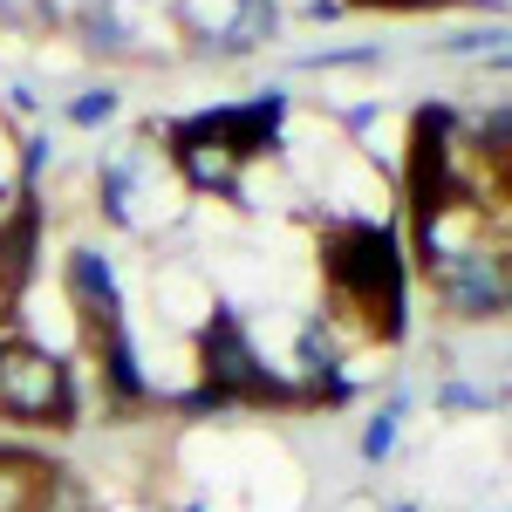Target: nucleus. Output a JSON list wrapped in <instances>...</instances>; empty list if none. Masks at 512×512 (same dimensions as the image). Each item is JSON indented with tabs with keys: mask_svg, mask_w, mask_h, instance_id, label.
<instances>
[{
	"mask_svg": "<svg viewBox=\"0 0 512 512\" xmlns=\"http://www.w3.org/2000/svg\"><path fill=\"white\" fill-rule=\"evenodd\" d=\"M321 280L335 315H349L369 342H396L403 335V260L396 239L369 219L328 226L321 233Z\"/></svg>",
	"mask_w": 512,
	"mask_h": 512,
	"instance_id": "1",
	"label": "nucleus"
},
{
	"mask_svg": "<svg viewBox=\"0 0 512 512\" xmlns=\"http://www.w3.org/2000/svg\"><path fill=\"white\" fill-rule=\"evenodd\" d=\"M274 117H280V96L246 103V110H219V117H192V123H178V158H185V171L198 185H226V164H246L267 151Z\"/></svg>",
	"mask_w": 512,
	"mask_h": 512,
	"instance_id": "2",
	"label": "nucleus"
},
{
	"mask_svg": "<svg viewBox=\"0 0 512 512\" xmlns=\"http://www.w3.org/2000/svg\"><path fill=\"white\" fill-rule=\"evenodd\" d=\"M0 417L7 424H69L76 417L69 369L21 335H0Z\"/></svg>",
	"mask_w": 512,
	"mask_h": 512,
	"instance_id": "3",
	"label": "nucleus"
},
{
	"mask_svg": "<svg viewBox=\"0 0 512 512\" xmlns=\"http://www.w3.org/2000/svg\"><path fill=\"white\" fill-rule=\"evenodd\" d=\"M396 424H403V403H390V410H376V417L362 424V458H369V465H383V458H390Z\"/></svg>",
	"mask_w": 512,
	"mask_h": 512,
	"instance_id": "4",
	"label": "nucleus"
},
{
	"mask_svg": "<svg viewBox=\"0 0 512 512\" xmlns=\"http://www.w3.org/2000/svg\"><path fill=\"white\" fill-rule=\"evenodd\" d=\"M110 110H117V96H82V103H76V123H103Z\"/></svg>",
	"mask_w": 512,
	"mask_h": 512,
	"instance_id": "5",
	"label": "nucleus"
},
{
	"mask_svg": "<svg viewBox=\"0 0 512 512\" xmlns=\"http://www.w3.org/2000/svg\"><path fill=\"white\" fill-rule=\"evenodd\" d=\"M355 7H396V14H417V7H437V0H355Z\"/></svg>",
	"mask_w": 512,
	"mask_h": 512,
	"instance_id": "6",
	"label": "nucleus"
},
{
	"mask_svg": "<svg viewBox=\"0 0 512 512\" xmlns=\"http://www.w3.org/2000/svg\"><path fill=\"white\" fill-rule=\"evenodd\" d=\"M396 512H417V506H396Z\"/></svg>",
	"mask_w": 512,
	"mask_h": 512,
	"instance_id": "7",
	"label": "nucleus"
}]
</instances>
